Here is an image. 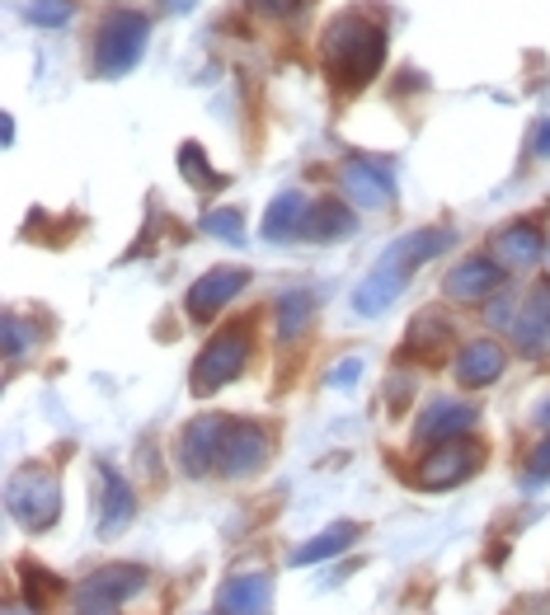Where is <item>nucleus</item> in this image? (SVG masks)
Returning <instances> with one entry per match:
<instances>
[{
  "instance_id": "obj_17",
  "label": "nucleus",
  "mask_w": 550,
  "mask_h": 615,
  "mask_svg": "<svg viewBox=\"0 0 550 615\" xmlns=\"http://www.w3.org/2000/svg\"><path fill=\"white\" fill-rule=\"evenodd\" d=\"M503 367H508V357L499 343H471L461 357H457V381L465 385V390H479V385H489V381H499L503 376Z\"/></svg>"
},
{
  "instance_id": "obj_24",
  "label": "nucleus",
  "mask_w": 550,
  "mask_h": 615,
  "mask_svg": "<svg viewBox=\"0 0 550 615\" xmlns=\"http://www.w3.org/2000/svg\"><path fill=\"white\" fill-rule=\"evenodd\" d=\"M310 306H316V296H310L306 287H296V292H287L278 302V334L282 338H292V334H302L306 329V315H310Z\"/></svg>"
},
{
  "instance_id": "obj_14",
  "label": "nucleus",
  "mask_w": 550,
  "mask_h": 615,
  "mask_svg": "<svg viewBox=\"0 0 550 615\" xmlns=\"http://www.w3.org/2000/svg\"><path fill=\"white\" fill-rule=\"evenodd\" d=\"M137 512V494L118 470H99V536H118Z\"/></svg>"
},
{
  "instance_id": "obj_26",
  "label": "nucleus",
  "mask_w": 550,
  "mask_h": 615,
  "mask_svg": "<svg viewBox=\"0 0 550 615\" xmlns=\"http://www.w3.org/2000/svg\"><path fill=\"white\" fill-rule=\"evenodd\" d=\"M179 169H183V179H189L193 189H212V183H221V179L207 169V155H203V146H197V141L179 146Z\"/></svg>"
},
{
  "instance_id": "obj_7",
  "label": "nucleus",
  "mask_w": 550,
  "mask_h": 615,
  "mask_svg": "<svg viewBox=\"0 0 550 615\" xmlns=\"http://www.w3.org/2000/svg\"><path fill=\"white\" fill-rule=\"evenodd\" d=\"M268 456H273V447H268V433L254 423H231V433H226L221 441V456H217V470L221 475H254V470L268 465Z\"/></svg>"
},
{
  "instance_id": "obj_29",
  "label": "nucleus",
  "mask_w": 550,
  "mask_h": 615,
  "mask_svg": "<svg viewBox=\"0 0 550 615\" xmlns=\"http://www.w3.org/2000/svg\"><path fill=\"white\" fill-rule=\"evenodd\" d=\"M546 475H550V437L532 451V461H527V479H532V484H541Z\"/></svg>"
},
{
  "instance_id": "obj_22",
  "label": "nucleus",
  "mask_w": 550,
  "mask_h": 615,
  "mask_svg": "<svg viewBox=\"0 0 550 615\" xmlns=\"http://www.w3.org/2000/svg\"><path fill=\"white\" fill-rule=\"evenodd\" d=\"M447 245H451V231H443V226H423V231H409V235H400L391 249L400 254L405 268H409V273H414L419 264L437 259V254H443Z\"/></svg>"
},
{
  "instance_id": "obj_4",
  "label": "nucleus",
  "mask_w": 550,
  "mask_h": 615,
  "mask_svg": "<svg viewBox=\"0 0 550 615\" xmlns=\"http://www.w3.org/2000/svg\"><path fill=\"white\" fill-rule=\"evenodd\" d=\"M56 508H62V494H56V479L48 470L28 465L10 479V512L28 526V531H48L56 522Z\"/></svg>"
},
{
  "instance_id": "obj_34",
  "label": "nucleus",
  "mask_w": 550,
  "mask_h": 615,
  "mask_svg": "<svg viewBox=\"0 0 550 615\" xmlns=\"http://www.w3.org/2000/svg\"><path fill=\"white\" fill-rule=\"evenodd\" d=\"M536 419H541V423H550V405H541V413H536Z\"/></svg>"
},
{
  "instance_id": "obj_6",
  "label": "nucleus",
  "mask_w": 550,
  "mask_h": 615,
  "mask_svg": "<svg viewBox=\"0 0 550 615\" xmlns=\"http://www.w3.org/2000/svg\"><path fill=\"white\" fill-rule=\"evenodd\" d=\"M344 189L358 207L386 212L395 203V175L386 161H367V155H348L344 161Z\"/></svg>"
},
{
  "instance_id": "obj_3",
  "label": "nucleus",
  "mask_w": 550,
  "mask_h": 615,
  "mask_svg": "<svg viewBox=\"0 0 550 615\" xmlns=\"http://www.w3.org/2000/svg\"><path fill=\"white\" fill-rule=\"evenodd\" d=\"M250 362V329H221L193 367V395H217Z\"/></svg>"
},
{
  "instance_id": "obj_19",
  "label": "nucleus",
  "mask_w": 550,
  "mask_h": 615,
  "mask_svg": "<svg viewBox=\"0 0 550 615\" xmlns=\"http://www.w3.org/2000/svg\"><path fill=\"white\" fill-rule=\"evenodd\" d=\"M306 217H310L306 197L296 193V189H287V193H278L273 207L264 212V226H259V231H264V240H292V235H302Z\"/></svg>"
},
{
  "instance_id": "obj_30",
  "label": "nucleus",
  "mask_w": 550,
  "mask_h": 615,
  "mask_svg": "<svg viewBox=\"0 0 550 615\" xmlns=\"http://www.w3.org/2000/svg\"><path fill=\"white\" fill-rule=\"evenodd\" d=\"M358 371H362V357H348V362H338L330 371V385H353L358 381Z\"/></svg>"
},
{
  "instance_id": "obj_18",
  "label": "nucleus",
  "mask_w": 550,
  "mask_h": 615,
  "mask_svg": "<svg viewBox=\"0 0 550 615\" xmlns=\"http://www.w3.org/2000/svg\"><path fill=\"white\" fill-rule=\"evenodd\" d=\"M268 602H273V588H268L264 574L254 578H231L226 588L217 592V611L221 615H264Z\"/></svg>"
},
{
  "instance_id": "obj_5",
  "label": "nucleus",
  "mask_w": 550,
  "mask_h": 615,
  "mask_svg": "<svg viewBox=\"0 0 550 615\" xmlns=\"http://www.w3.org/2000/svg\"><path fill=\"white\" fill-rule=\"evenodd\" d=\"M479 451L471 437H461V441H443L429 461L419 465V475L414 484L419 489H451V484H461V479H471V470H479Z\"/></svg>"
},
{
  "instance_id": "obj_21",
  "label": "nucleus",
  "mask_w": 550,
  "mask_h": 615,
  "mask_svg": "<svg viewBox=\"0 0 550 615\" xmlns=\"http://www.w3.org/2000/svg\"><path fill=\"white\" fill-rule=\"evenodd\" d=\"M536 254H541V235H536V226H508V231L494 235V259H499L508 273L536 264Z\"/></svg>"
},
{
  "instance_id": "obj_31",
  "label": "nucleus",
  "mask_w": 550,
  "mask_h": 615,
  "mask_svg": "<svg viewBox=\"0 0 550 615\" xmlns=\"http://www.w3.org/2000/svg\"><path fill=\"white\" fill-rule=\"evenodd\" d=\"M536 155L550 161V123H541V132H536Z\"/></svg>"
},
{
  "instance_id": "obj_27",
  "label": "nucleus",
  "mask_w": 550,
  "mask_h": 615,
  "mask_svg": "<svg viewBox=\"0 0 550 615\" xmlns=\"http://www.w3.org/2000/svg\"><path fill=\"white\" fill-rule=\"evenodd\" d=\"M24 14H28V24H38V28H56L76 14V5H71V0H24Z\"/></svg>"
},
{
  "instance_id": "obj_11",
  "label": "nucleus",
  "mask_w": 550,
  "mask_h": 615,
  "mask_svg": "<svg viewBox=\"0 0 550 615\" xmlns=\"http://www.w3.org/2000/svg\"><path fill=\"white\" fill-rule=\"evenodd\" d=\"M475 405H465V399H433L429 409H423V419L414 427L419 441H461L465 433L475 427Z\"/></svg>"
},
{
  "instance_id": "obj_20",
  "label": "nucleus",
  "mask_w": 550,
  "mask_h": 615,
  "mask_svg": "<svg viewBox=\"0 0 550 615\" xmlns=\"http://www.w3.org/2000/svg\"><path fill=\"white\" fill-rule=\"evenodd\" d=\"M353 212L344 203H334V197H324V203L310 207V217L302 226V240H316V245H334V240H344L353 235Z\"/></svg>"
},
{
  "instance_id": "obj_23",
  "label": "nucleus",
  "mask_w": 550,
  "mask_h": 615,
  "mask_svg": "<svg viewBox=\"0 0 550 615\" xmlns=\"http://www.w3.org/2000/svg\"><path fill=\"white\" fill-rule=\"evenodd\" d=\"M353 540H358V526H353V522H338V526H330L324 536L310 540L306 550H296V554H292V564H316V560H330V554L348 550Z\"/></svg>"
},
{
  "instance_id": "obj_13",
  "label": "nucleus",
  "mask_w": 550,
  "mask_h": 615,
  "mask_svg": "<svg viewBox=\"0 0 550 615\" xmlns=\"http://www.w3.org/2000/svg\"><path fill=\"white\" fill-rule=\"evenodd\" d=\"M513 338L527 357H541L550 353V282L536 287L527 302L517 306V320H513Z\"/></svg>"
},
{
  "instance_id": "obj_33",
  "label": "nucleus",
  "mask_w": 550,
  "mask_h": 615,
  "mask_svg": "<svg viewBox=\"0 0 550 615\" xmlns=\"http://www.w3.org/2000/svg\"><path fill=\"white\" fill-rule=\"evenodd\" d=\"M5 615H38V606H10Z\"/></svg>"
},
{
  "instance_id": "obj_12",
  "label": "nucleus",
  "mask_w": 550,
  "mask_h": 615,
  "mask_svg": "<svg viewBox=\"0 0 550 615\" xmlns=\"http://www.w3.org/2000/svg\"><path fill=\"white\" fill-rule=\"evenodd\" d=\"M231 433V423L226 419H197L189 423V433L179 441V461L189 475H207V470H217V456H221V441Z\"/></svg>"
},
{
  "instance_id": "obj_2",
  "label": "nucleus",
  "mask_w": 550,
  "mask_h": 615,
  "mask_svg": "<svg viewBox=\"0 0 550 615\" xmlns=\"http://www.w3.org/2000/svg\"><path fill=\"white\" fill-rule=\"evenodd\" d=\"M146 38H151V20L141 10H113L104 24H99V38H94V71L99 76H127L141 52H146Z\"/></svg>"
},
{
  "instance_id": "obj_32",
  "label": "nucleus",
  "mask_w": 550,
  "mask_h": 615,
  "mask_svg": "<svg viewBox=\"0 0 550 615\" xmlns=\"http://www.w3.org/2000/svg\"><path fill=\"white\" fill-rule=\"evenodd\" d=\"M165 10H193V0H161Z\"/></svg>"
},
{
  "instance_id": "obj_28",
  "label": "nucleus",
  "mask_w": 550,
  "mask_h": 615,
  "mask_svg": "<svg viewBox=\"0 0 550 615\" xmlns=\"http://www.w3.org/2000/svg\"><path fill=\"white\" fill-rule=\"evenodd\" d=\"M302 5H310V0H250L254 14H273V20H287V14Z\"/></svg>"
},
{
  "instance_id": "obj_10",
  "label": "nucleus",
  "mask_w": 550,
  "mask_h": 615,
  "mask_svg": "<svg viewBox=\"0 0 550 615\" xmlns=\"http://www.w3.org/2000/svg\"><path fill=\"white\" fill-rule=\"evenodd\" d=\"M245 282H250L245 268H212V273H203L193 282L189 315H193V320H217V310L231 302V296L245 292Z\"/></svg>"
},
{
  "instance_id": "obj_9",
  "label": "nucleus",
  "mask_w": 550,
  "mask_h": 615,
  "mask_svg": "<svg viewBox=\"0 0 550 615\" xmlns=\"http://www.w3.org/2000/svg\"><path fill=\"white\" fill-rule=\"evenodd\" d=\"M405 278H409L405 259L395 249H386V254H381V264L362 278V287L353 292V310H358V315H381V310L395 302V296L405 292Z\"/></svg>"
},
{
  "instance_id": "obj_15",
  "label": "nucleus",
  "mask_w": 550,
  "mask_h": 615,
  "mask_svg": "<svg viewBox=\"0 0 550 615\" xmlns=\"http://www.w3.org/2000/svg\"><path fill=\"white\" fill-rule=\"evenodd\" d=\"M499 282H503V268L494 259H465V264L451 268L447 296L451 302H485V296L499 292Z\"/></svg>"
},
{
  "instance_id": "obj_25",
  "label": "nucleus",
  "mask_w": 550,
  "mask_h": 615,
  "mask_svg": "<svg viewBox=\"0 0 550 615\" xmlns=\"http://www.w3.org/2000/svg\"><path fill=\"white\" fill-rule=\"evenodd\" d=\"M203 231L226 240V245H245V217H240L235 207H217L203 217Z\"/></svg>"
},
{
  "instance_id": "obj_16",
  "label": "nucleus",
  "mask_w": 550,
  "mask_h": 615,
  "mask_svg": "<svg viewBox=\"0 0 550 615\" xmlns=\"http://www.w3.org/2000/svg\"><path fill=\"white\" fill-rule=\"evenodd\" d=\"M447 338H451V324H447V315H437V310H423L414 324H409V334L400 343V357H419V362H437L447 348Z\"/></svg>"
},
{
  "instance_id": "obj_8",
  "label": "nucleus",
  "mask_w": 550,
  "mask_h": 615,
  "mask_svg": "<svg viewBox=\"0 0 550 615\" xmlns=\"http://www.w3.org/2000/svg\"><path fill=\"white\" fill-rule=\"evenodd\" d=\"M141 582H146V574H141V568L113 564V568H99V574H90V578L80 582L76 602H80L85 611H113L118 602H127V597H137Z\"/></svg>"
},
{
  "instance_id": "obj_1",
  "label": "nucleus",
  "mask_w": 550,
  "mask_h": 615,
  "mask_svg": "<svg viewBox=\"0 0 550 615\" xmlns=\"http://www.w3.org/2000/svg\"><path fill=\"white\" fill-rule=\"evenodd\" d=\"M386 62V28L372 14H338L324 34V71L344 90H362Z\"/></svg>"
}]
</instances>
